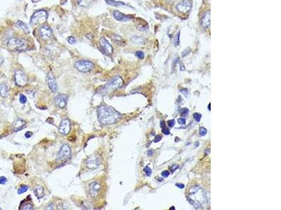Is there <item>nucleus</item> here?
Masks as SVG:
<instances>
[{"label":"nucleus","mask_w":281,"mask_h":210,"mask_svg":"<svg viewBox=\"0 0 281 210\" xmlns=\"http://www.w3.org/2000/svg\"><path fill=\"white\" fill-rule=\"evenodd\" d=\"M39 33L41 38L44 39V40L49 39L52 36L51 29L47 25H44L41 26L39 30Z\"/></svg>","instance_id":"11"},{"label":"nucleus","mask_w":281,"mask_h":210,"mask_svg":"<svg viewBox=\"0 0 281 210\" xmlns=\"http://www.w3.org/2000/svg\"><path fill=\"white\" fill-rule=\"evenodd\" d=\"M169 175H170V172L169 171L165 170V171H163L162 172V176H163V177H167Z\"/></svg>","instance_id":"42"},{"label":"nucleus","mask_w":281,"mask_h":210,"mask_svg":"<svg viewBox=\"0 0 281 210\" xmlns=\"http://www.w3.org/2000/svg\"><path fill=\"white\" fill-rule=\"evenodd\" d=\"M100 46H101V49L103 50L104 53L107 54V55H111L113 51V49L112 46L110 44L105 37H102L101 39H100Z\"/></svg>","instance_id":"12"},{"label":"nucleus","mask_w":281,"mask_h":210,"mask_svg":"<svg viewBox=\"0 0 281 210\" xmlns=\"http://www.w3.org/2000/svg\"><path fill=\"white\" fill-rule=\"evenodd\" d=\"M28 188H28V186H25V185H23V186H20V188L18 189V194H22V193L26 192V191L28 190Z\"/></svg>","instance_id":"27"},{"label":"nucleus","mask_w":281,"mask_h":210,"mask_svg":"<svg viewBox=\"0 0 281 210\" xmlns=\"http://www.w3.org/2000/svg\"><path fill=\"white\" fill-rule=\"evenodd\" d=\"M178 122H179V123L181 124V125H185V124H186V119H185V118H179Z\"/></svg>","instance_id":"39"},{"label":"nucleus","mask_w":281,"mask_h":210,"mask_svg":"<svg viewBox=\"0 0 281 210\" xmlns=\"http://www.w3.org/2000/svg\"><path fill=\"white\" fill-rule=\"evenodd\" d=\"M180 91H181V92H182V93H184V95L188 94V90H187V89H182V90H181Z\"/></svg>","instance_id":"46"},{"label":"nucleus","mask_w":281,"mask_h":210,"mask_svg":"<svg viewBox=\"0 0 281 210\" xmlns=\"http://www.w3.org/2000/svg\"><path fill=\"white\" fill-rule=\"evenodd\" d=\"M179 34H180V33L179 32L177 35H176V37L174 39V44L175 46H177L179 44Z\"/></svg>","instance_id":"32"},{"label":"nucleus","mask_w":281,"mask_h":210,"mask_svg":"<svg viewBox=\"0 0 281 210\" xmlns=\"http://www.w3.org/2000/svg\"><path fill=\"white\" fill-rule=\"evenodd\" d=\"M131 42L133 43L134 45L136 46H142L144 44V40L142 37H133L132 39H131Z\"/></svg>","instance_id":"21"},{"label":"nucleus","mask_w":281,"mask_h":210,"mask_svg":"<svg viewBox=\"0 0 281 210\" xmlns=\"http://www.w3.org/2000/svg\"><path fill=\"white\" fill-rule=\"evenodd\" d=\"M160 126H161V128H164V127H165V125H164V121H161V124H160Z\"/></svg>","instance_id":"48"},{"label":"nucleus","mask_w":281,"mask_h":210,"mask_svg":"<svg viewBox=\"0 0 281 210\" xmlns=\"http://www.w3.org/2000/svg\"><path fill=\"white\" fill-rule=\"evenodd\" d=\"M188 109H187V108H183V109H182L180 110V112H181V114H182V115H187V114H188Z\"/></svg>","instance_id":"36"},{"label":"nucleus","mask_w":281,"mask_h":210,"mask_svg":"<svg viewBox=\"0 0 281 210\" xmlns=\"http://www.w3.org/2000/svg\"><path fill=\"white\" fill-rule=\"evenodd\" d=\"M9 93V88L7 85L1 84L0 85V95L3 97L8 96Z\"/></svg>","instance_id":"20"},{"label":"nucleus","mask_w":281,"mask_h":210,"mask_svg":"<svg viewBox=\"0 0 281 210\" xmlns=\"http://www.w3.org/2000/svg\"><path fill=\"white\" fill-rule=\"evenodd\" d=\"M68 97L66 95H63V94H61L57 95L55 98V102L56 105L58 106L59 108H61L63 109L66 106V104H67L68 102Z\"/></svg>","instance_id":"16"},{"label":"nucleus","mask_w":281,"mask_h":210,"mask_svg":"<svg viewBox=\"0 0 281 210\" xmlns=\"http://www.w3.org/2000/svg\"><path fill=\"white\" fill-rule=\"evenodd\" d=\"M144 172H145V173H146V174L148 176H151V173H152V170L151 168H150L149 167H148V166H146V167H145L144 168Z\"/></svg>","instance_id":"35"},{"label":"nucleus","mask_w":281,"mask_h":210,"mask_svg":"<svg viewBox=\"0 0 281 210\" xmlns=\"http://www.w3.org/2000/svg\"><path fill=\"white\" fill-rule=\"evenodd\" d=\"M176 186L177 187H179V188H184V185L182 184H176Z\"/></svg>","instance_id":"44"},{"label":"nucleus","mask_w":281,"mask_h":210,"mask_svg":"<svg viewBox=\"0 0 281 210\" xmlns=\"http://www.w3.org/2000/svg\"><path fill=\"white\" fill-rule=\"evenodd\" d=\"M3 62H4V58H3L2 55L1 54V53H0V64H2Z\"/></svg>","instance_id":"45"},{"label":"nucleus","mask_w":281,"mask_h":210,"mask_svg":"<svg viewBox=\"0 0 281 210\" xmlns=\"http://www.w3.org/2000/svg\"><path fill=\"white\" fill-rule=\"evenodd\" d=\"M19 100H20V103L25 104V103H26V102H27V97L25 96L23 94H20L19 96Z\"/></svg>","instance_id":"31"},{"label":"nucleus","mask_w":281,"mask_h":210,"mask_svg":"<svg viewBox=\"0 0 281 210\" xmlns=\"http://www.w3.org/2000/svg\"><path fill=\"white\" fill-rule=\"evenodd\" d=\"M162 139V137L161 136H159V135H158V136H157L155 138V139H154V142H160V140H161Z\"/></svg>","instance_id":"43"},{"label":"nucleus","mask_w":281,"mask_h":210,"mask_svg":"<svg viewBox=\"0 0 281 210\" xmlns=\"http://www.w3.org/2000/svg\"><path fill=\"white\" fill-rule=\"evenodd\" d=\"M105 2L112 7H121V6H125L126 4L122 1H117L115 0H105Z\"/></svg>","instance_id":"24"},{"label":"nucleus","mask_w":281,"mask_h":210,"mask_svg":"<svg viewBox=\"0 0 281 210\" xmlns=\"http://www.w3.org/2000/svg\"><path fill=\"white\" fill-rule=\"evenodd\" d=\"M7 182V178L5 177V176H1V177H0V184H5Z\"/></svg>","instance_id":"37"},{"label":"nucleus","mask_w":281,"mask_h":210,"mask_svg":"<svg viewBox=\"0 0 281 210\" xmlns=\"http://www.w3.org/2000/svg\"><path fill=\"white\" fill-rule=\"evenodd\" d=\"M75 67L80 72L86 73V72H89L93 70V64L89 60H79L75 64Z\"/></svg>","instance_id":"6"},{"label":"nucleus","mask_w":281,"mask_h":210,"mask_svg":"<svg viewBox=\"0 0 281 210\" xmlns=\"http://www.w3.org/2000/svg\"><path fill=\"white\" fill-rule=\"evenodd\" d=\"M71 149L68 144H63L60 149L58 155L57 161L59 162H65L71 158Z\"/></svg>","instance_id":"7"},{"label":"nucleus","mask_w":281,"mask_h":210,"mask_svg":"<svg viewBox=\"0 0 281 210\" xmlns=\"http://www.w3.org/2000/svg\"><path fill=\"white\" fill-rule=\"evenodd\" d=\"M15 82L17 86L23 87L28 84V77L23 72L18 70L15 72Z\"/></svg>","instance_id":"9"},{"label":"nucleus","mask_w":281,"mask_h":210,"mask_svg":"<svg viewBox=\"0 0 281 210\" xmlns=\"http://www.w3.org/2000/svg\"><path fill=\"white\" fill-rule=\"evenodd\" d=\"M101 190V185L100 183L94 182L89 185V194L92 197H96L99 194Z\"/></svg>","instance_id":"14"},{"label":"nucleus","mask_w":281,"mask_h":210,"mask_svg":"<svg viewBox=\"0 0 281 210\" xmlns=\"http://www.w3.org/2000/svg\"><path fill=\"white\" fill-rule=\"evenodd\" d=\"M111 38L112 39V41L115 43H120L123 41V39L122 37H120V36H118L117 34H113L112 36H111Z\"/></svg>","instance_id":"26"},{"label":"nucleus","mask_w":281,"mask_h":210,"mask_svg":"<svg viewBox=\"0 0 281 210\" xmlns=\"http://www.w3.org/2000/svg\"><path fill=\"white\" fill-rule=\"evenodd\" d=\"M28 46V43L23 39L11 38L7 42V47L11 51H25Z\"/></svg>","instance_id":"4"},{"label":"nucleus","mask_w":281,"mask_h":210,"mask_svg":"<svg viewBox=\"0 0 281 210\" xmlns=\"http://www.w3.org/2000/svg\"><path fill=\"white\" fill-rule=\"evenodd\" d=\"M135 55H136V57L139 58V59H143V58H144V56H145L144 53H143V52L141 51H136V53H135Z\"/></svg>","instance_id":"29"},{"label":"nucleus","mask_w":281,"mask_h":210,"mask_svg":"<svg viewBox=\"0 0 281 210\" xmlns=\"http://www.w3.org/2000/svg\"><path fill=\"white\" fill-rule=\"evenodd\" d=\"M113 16L118 21H121V22H127V21H130V20H132V18L130 17L129 16H127L125 14L122 13L121 12L118 11H115L113 12Z\"/></svg>","instance_id":"17"},{"label":"nucleus","mask_w":281,"mask_h":210,"mask_svg":"<svg viewBox=\"0 0 281 210\" xmlns=\"http://www.w3.org/2000/svg\"><path fill=\"white\" fill-rule=\"evenodd\" d=\"M70 128H71V124H70V120L68 119V118H65V119H63L61 121V125L59 126V131L61 134L66 135L70 132Z\"/></svg>","instance_id":"13"},{"label":"nucleus","mask_w":281,"mask_h":210,"mask_svg":"<svg viewBox=\"0 0 281 210\" xmlns=\"http://www.w3.org/2000/svg\"><path fill=\"white\" fill-rule=\"evenodd\" d=\"M170 209H175V208H174V207H172V208Z\"/></svg>","instance_id":"50"},{"label":"nucleus","mask_w":281,"mask_h":210,"mask_svg":"<svg viewBox=\"0 0 281 210\" xmlns=\"http://www.w3.org/2000/svg\"><path fill=\"white\" fill-rule=\"evenodd\" d=\"M175 125V120H170L168 121V126L170 127H173Z\"/></svg>","instance_id":"40"},{"label":"nucleus","mask_w":281,"mask_h":210,"mask_svg":"<svg viewBox=\"0 0 281 210\" xmlns=\"http://www.w3.org/2000/svg\"><path fill=\"white\" fill-rule=\"evenodd\" d=\"M188 200L195 209H203L208 203L205 191L199 186H194L189 190Z\"/></svg>","instance_id":"2"},{"label":"nucleus","mask_w":281,"mask_h":210,"mask_svg":"<svg viewBox=\"0 0 281 210\" xmlns=\"http://www.w3.org/2000/svg\"><path fill=\"white\" fill-rule=\"evenodd\" d=\"M207 130H206V129L205 128H203V127H201L200 128V135H201V136H204V135H205L206 134H207Z\"/></svg>","instance_id":"34"},{"label":"nucleus","mask_w":281,"mask_h":210,"mask_svg":"<svg viewBox=\"0 0 281 210\" xmlns=\"http://www.w3.org/2000/svg\"><path fill=\"white\" fill-rule=\"evenodd\" d=\"M0 210H1V208H0Z\"/></svg>","instance_id":"51"},{"label":"nucleus","mask_w":281,"mask_h":210,"mask_svg":"<svg viewBox=\"0 0 281 210\" xmlns=\"http://www.w3.org/2000/svg\"><path fill=\"white\" fill-rule=\"evenodd\" d=\"M47 17L48 14L44 10H39V11L35 12L33 15L31 16L30 25H35L43 24L47 20Z\"/></svg>","instance_id":"5"},{"label":"nucleus","mask_w":281,"mask_h":210,"mask_svg":"<svg viewBox=\"0 0 281 210\" xmlns=\"http://www.w3.org/2000/svg\"><path fill=\"white\" fill-rule=\"evenodd\" d=\"M93 1V0H78V4L81 7H88Z\"/></svg>","instance_id":"25"},{"label":"nucleus","mask_w":281,"mask_h":210,"mask_svg":"<svg viewBox=\"0 0 281 210\" xmlns=\"http://www.w3.org/2000/svg\"><path fill=\"white\" fill-rule=\"evenodd\" d=\"M191 7H192V3L191 0H182L176 6V9L181 13H187L191 9Z\"/></svg>","instance_id":"10"},{"label":"nucleus","mask_w":281,"mask_h":210,"mask_svg":"<svg viewBox=\"0 0 281 210\" xmlns=\"http://www.w3.org/2000/svg\"><path fill=\"white\" fill-rule=\"evenodd\" d=\"M178 167H179V165H175L172 166V171H174V170H176V169H177Z\"/></svg>","instance_id":"47"},{"label":"nucleus","mask_w":281,"mask_h":210,"mask_svg":"<svg viewBox=\"0 0 281 210\" xmlns=\"http://www.w3.org/2000/svg\"><path fill=\"white\" fill-rule=\"evenodd\" d=\"M162 132H163L164 134L166 135H168L170 134V130H169V129L166 128V127H164V128H162Z\"/></svg>","instance_id":"38"},{"label":"nucleus","mask_w":281,"mask_h":210,"mask_svg":"<svg viewBox=\"0 0 281 210\" xmlns=\"http://www.w3.org/2000/svg\"><path fill=\"white\" fill-rule=\"evenodd\" d=\"M48 86H49L50 90H51L53 93L57 92L58 90V85L56 83V81L55 79V77L52 75L51 73H49L47 77Z\"/></svg>","instance_id":"15"},{"label":"nucleus","mask_w":281,"mask_h":210,"mask_svg":"<svg viewBox=\"0 0 281 210\" xmlns=\"http://www.w3.org/2000/svg\"><path fill=\"white\" fill-rule=\"evenodd\" d=\"M99 121L104 126H109L117 121L120 117V114L116 110L109 106H101L97 110Z\"/></svg>","instance_id":"1"},{"label":"nucleus","mask_w":281,"mask_h":210,"mask_svg":"<svg viewBox=\"0 0 281 210\" xmlns=\"http://www.w3.org/2000/svg\"><path fill=\"white\" fill-rule=\"evenodd\" d=\"M34 193L35 195H36L37 198L40 199L41 197H43L44 196V188L42 186H37L36 188H35L34 190Z\"/></svg>","instance_id":"23"},{"label":"nucleus","mask_w":281,"mask_h":210,"mask_svg":"<svg viewBox=\"0 0 281 210\" xmlns=\"http://www.w3.org/2000/svg\"><path fill=\"white\" fill-rule=\"evenodd\" d=\"M67 40H68V43H69L70 44H75V43H76V39L74 37L70 36L69 37H68Z\"/></svg>","instance_id":"30"},{"label":"nucleus","mask_w":281,"mask_h":210,"mask_svg":"<svg viewBox=\"0 0 281 210\" xmlns=\"http://www.w3.org/2000/svg\"><path fill=\"white\" fill-rule=\"evenodd\" d=\"M16 25H17L20 29H21V30L23 31L26 34H29V33H30V30H29L28 25H26L23 21L18 20V21L16 22Z\"/></svg>","instance_id":"22"},{"label":"nucleus","mask_w":281,"mask_h":210,"mask_svg":"<svg viewBox=\"0 0 281 210\" xmlns=\"http://www.w3.org/2000/svg\"><path fill=\"white\" fill-rule=\"evenodd\" d=\"M124 81L123 79L119 76H116L114 78H112L109 82H108L105 86H102L98 93L101 95H107L109 93H111L118 88H121L123 86Z\"/></svg>","instance_id":"3"},{"label":"nucleus","mask_w":281,"mask_h":210,"mask_svg":"<svg viewBox=\"0 0 281 210\" xmlns=\"http://www.w3.org/2000/svg\"><path fill=\"white\" fill-rule=\"evenodd\" d=\"M21 209L23 210H32L33 209V207L32 205H31L30 203H27L26 205H25L23 207H22Z\"/></svg>","instance_id":"28"},{"label":"nucleus","mask_w":281,"mask_h":210,"mask_svg":"<svg viewBox=\"0 0 281 210\" xmlns=\"http://www.w3.org/2000/svg\"><path fill=\"white\" fill-rule=\"evenodd\" d=\"M210 105H211V104H209V106H208V109H209V110L210 111V110H211V109H210Z\"/></svg>","instance_id":"49"},{"label":"nucleus","mask_w":281,"mask_h":210,"mask_svg":"<svg viewBox=\"0 0 281 210\" xmlns=\"http://www.w3.org/2000/svg\"><path fill=\"white\" fill-rule=\"evenodd\" d=\"M101 163V158L99 155H94L89 157L85 161L87 167L89 170H96L99 167Z\"/></svg>","instance_id":"8"},{"label":"nucleus","mask_w":281,"mask_h":210,"mask_svg":"<svg viewBox=\"0 0 281 210\" xmlns=\"http://www.w3.org/2000/svg\"><path fill=\"white\" fill-rule=\"evenodd\" d=\"M32 134L33 133L32 132H30V131H28V132H26V134H25V136H26V138H30V137L32 136Z\"/></svg>","instance_id":"41"},{"label":"nucleus","mask_w":281,"mask_h":210,"mask_svg":"<svg viewBox=\"0 0 281 210\" xmlns=\"http://www.w3.org/2000/svg\"><path fill=\"white\" fill-rule=\"evenodd\" d=\"M210 20H211V16H210V12L207 11L204 14L201 19V25L204 28L207 29L210 26Z\"/></svg>","instance_id":"18"},{"label":"nucleus","mask_w":281,"mask_h":210,"mask_svg":"<svg viewBox=\"0 0 281 210\" xmlns=\"http://www.w3.org/2000/svg\"><path fill=\"white\" fill-rule=\"evenodd\" d=\"M193 118H194V119L196 120L197 122H200V120H201L202 116H201V114L196 113V114H193Z\"/></svg>","instance_id":"33"},{"label":"nucleus","mask_w":281,"mask_h":210,"mask_svg":"<svg viewBox=\"0 0 281 210\" xmlns=\"http://www.w3.org/2000/svg\"><path fill=\"white\" fill-rule=\"evenodd\" d=\"M25 125H26V122H25L24 120H23L21 119H18L17 120H16L13 125L14 130L15 131V132H16V131L22 130V128L25 126Z\"/></svg>","instance_id":"19"}]
</instances>
